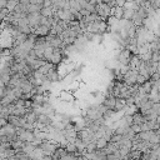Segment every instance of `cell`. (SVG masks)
Instances as JSON below:
<instances>
[{
	"instance_id": "obj_9",
	"label": "cell",
	"mask_w": 160,
	"mask_h": 160,
	"mask_svg": "<svg viewBox=\"0 0 160 160\" xmlns=\"http://www.w3.org/2000/svg\"><path fill=\"white\" fill-rule=\"evenodd\" d=\"M64 149L66 150V152H75L76 151V146H75L74 142H68Z\"/></svg>"
},
{
	"instance_id": "obj_8",
	"label": "cell",
	"mask_w": 160,
	"mask_h": 160,
	"mask_svg": "<svg viewBox=\"0 0 160 160\" xmlns=\"http://www.w3.org/2000/svg\"><path fill=\"white\" fill-rule=\"evenodd\" d=\"M146 80H148V79H146L145 76H142L141 74L138 72V75H136V78H135V82H136V85H142Z\"/></svg>"
},
{
	"instance_id": "obj_5",
	"label": "cell",
	"mask_w": 160,
	"mask_h": 160,
	"mask_svg": "<svg viewBox=\"0 0 160 160\" xmlns=\"http://www.w3.org/2000/svg\"><path fill=\"white\" fill-rule=\"evenodd\" d=\"M126 108V102H125V99H121V98H116L115 99V105H114V110L115 111H119V110H122Z\"/></svg>"
},
{
	"instance_id": "obj_12",
	"label": "cell",
	"mask_w": 160,
	"mask_h": 160,
	"mask_svg": "<svg viewBox=\"0 0 160 160\" xmlns=\"http://www.w3.org/2000/svg\"><path fill=\"white\" fill-rule=\"evenodd\" d=\"M41 5H42V8H50V6H52V4H51L50 0H44L41 2Z\"/></svg>"
},
{
	"instance_id": "obj_7",
	"label": "cell",
	"mask_w": 160,
	"mask_h": 160,
	"mask_svg": "<svg viewBox=\"0 0 160 160\" xmlns=\"http://www.w3.org/2000/svg\"><path fill=\"white\" fill-rule=\"evenodd\" d=\"M95 145H96V149H104L108 145V141L104 138H99V139H96Z\"/></svg>"
},
{
	"instance_id": "obj_1",
	"label": "cell",
	"mask_w": 160,
	"mask_h": 160,
	"mask_svg": "<svg viewBox=\"0 0 160 160\" xmlns=\"http://www.w3.org/2000/svg\"><path fill=\"white\" fill-rule=\"evenodd\" d=\"M62 55H64V54H62V50L55 48L54 51H52V55H51V58H50V60H49V62H51V64H54V65H58V64L62 60Z\"/></svg>"
},
{
	"instance_id": "obj_11",
	"label": "cell",
	"mask_w": 160,
	"mask_h": 160,
	"mask_svg": "<svg viewBox=\"0 0 160 160\" xmlns=\"http://www.w3.org/2000/svg\"><path fill=\"white\" fill-rule=\"evenodd\" d=\"M130 128H131V130H132L135 134L140 132V125H138V124H131V125H130Z\"/></svg>"
},
{
	"instance_id": "obj_10",
	"label": "cell",
	"mask_w": 160,
	"mask_h": 160,
	"mask_svg": "<svg viewBox=\"0 0 160 160\" xmlns=\"http://www.w3.org/2000/svg\"><path fill=\"white\" fill-rule=\"evenodd\" d=\"M18 5V1H12V0H8V2H6V9L9 10V12L10 11H12L14 9H15V6Z\"/></svg>"
},
{
	"instance_id": "obj_2",
	"label": "cell",
	"mask_w": 160,
	"mask_h": 160,
	"mask_svg": "<svg viewBox=\"0 0 160 160\" xmlns=\"http://www.w3.org/2000/svg\"><path fill=\"white\" fill-rule=\"evenodd\" d=\"M59 99L61 101H66V102H70V101H74L75 100V96L72 95L71 91L69 90H62L59 92Z\"/></svg>"
},
{
	"instance_id": "obj_4",
	"label": "cell",
	"mask_w": 160,
	"mask_h": 160,
	"mask_svg": "<svg viewBox=\"0 0 160 160\" xmlns=\"http://www.w3.org/2000/svg\"><path fill=\"white\" fill-rule=\"evenodd\" d=\"M115 96H112V95H109V96H106L105 99H104V101H102V105L106 108V109H112L114 110V105H115Z\"/></svg>"
},
{
	"instance_id": "obj_3",
	"label": "cell",
	"mask_w": 160,
	"mask_h": 160,
	"mask_svg": "<svg viewBox=\"0 0 160 160\" xmlns=\"http://www.w3.org/2000/svg\"><path fill=\"white\" fill-rule=\"evenodd\" d=\"M36 121L42 124V125H51L52 124V119L46 114H39L36 118Z\"/></svg>"
},
{
	"instance_id": "obj_14",
	"label": "cell",
	"mask_w": 160,
	"mask_h": 160,
	"mask_svg": "<svg viewBox=\"0 0 160 160\" xmlns=\"http://www.w3.org/2000/svg\"><path fill=\"white\" fill-rule=\"evenodd\" d=\"M51 160H60V159H51Z\"/></svg>"
},
{
	"instance_id": "obj_13",
	"label": "cell",
	"mask_w": 160,
	"mask_h": 160,
	"mask_svg": "<svg viewBox=\"0 0 160 160\" xmlns=\"http://www.w3.org/2000/svg\"><path fill=\"white\" fill-rule=\"evenodd\" d=\"M6 2H8V0H0V9L6 8Z\"/></svg>"
},
{
	"instance_id": "obj_6",
	"label": "cell",
	"mask_w": 160,
	"mask_h": 160,
	"mask_svg": "<svg viewBox=\"0 0 160 160\" xmlns=\"http://www.w3.org/2000/svg\"><path fill=\"white\" fill-rule=\"evenodd\" d=\"M39 14H40L41 16H44V18H51V16L54 15L52 6H50V8H41L40 11H39Z\"/></svg>"
}]
</instances>
